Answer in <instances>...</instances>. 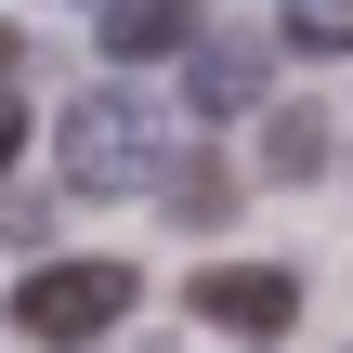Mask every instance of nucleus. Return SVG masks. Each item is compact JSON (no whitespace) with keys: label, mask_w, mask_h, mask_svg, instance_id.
<instances>
[{"label":"nucleus","mask_w":353,"mask_h":353,"mask_svg":"<svg viewBox=\"0 0 353 353\" xmlns=\"http://www.w3.org/2000/svg\"><path fill=\"white\" fill-rule=\"evenodd\" d=\"M52 157H65L79 196H131V183H157V118H144L131 92H79V105L52 118Z\"/></svg>","instance_id":"obj_1"},{"label":"nucleus","mask_w":353,"mask_h":353,"mask_svg":"<svg viewBox=\"0 0 353 353\" xmlns=\"http://www.w3.org/2000/svg\"><path fill=\"white\" fill-rule=\"evenodd\" d=\"M131 314V262H39V275H13V327L39 353H79V341H105Z\"/></svg>","instance_id":"obj_2"},{"label":"nucleus","mask_w":353,"mask_h":353,"mask_svg":"<svg viewBox=\"0 0 353 353\" xmlns=\"http://www.w3.org/2000/svg\"><path fill=\"white\" fill-rule=\"evenodd\" d=\"M196 314L236 327V341H275V327L301 314V275H288V262H210V275H196Z\"/></svg>","instance_id":"obj_3"},{"label":"nucleus","mask_w":353,"mask_h":353,"mask_svg":"<svg viewBox=\"0 0 353 353\" xmlns=\"http://www.w3.org/2000/svg\"><path fill=\"white\" fill-rule=\"evenodd\" d=\"M183 105H196V118L262 105V39H196V52H183Z\"/></svg>","instance_id":"obj_4"},{"label":"nucleus","mask_w":353,"mask_h":353,"mask_svg":"<svg viewBox=\"0 0 353 353\" xmlns=\"http://www.w3.org/2000/svg\"><path fill=\"white\" fill-rule=\"evenodd\" d=\"M105 52H118V65H170V52H196V0H105Z\"/></svg>","instance_id":"obj_5"},{"label":"nucleus","mask_w":353,"mask_h":353,"mask_svg":"<svg viewBox=\"0 0 353 353\" xmlns=\"http://www.w3.org/2000/svg\"><path fill=\"white\" fill-rule=\"evenodd\" d=\"M262 170H275V183H314V170H327V118H314V105H275V118H262Z\"/></svg>","instance_id":"obj_6"},{"label":"nucleus","mask_w":353,"mask_h":353,"mask_svg":"<svg viewBox=\"0 0 353 353\" xmlns=\"http://www.w3.org/2000/svg\"><path fill=\"white\" fill-rule=\"evenodd\" d=\"M275 39L288 52H353V0H275Z\"/></svg>","instance_id":"obj_7"},{"label":"nucleus","mask_w":353,"mask_h":353,"mask_svg":"<svg viewBox=\"0 0 353 353\" xmlns=\"http://www.w3.org/2000/svg\"><path fill=\"white\" fill-rule=\"evenodd\" d=\"M223 210H236V170L183 157V170H170V223H223Z\"/></svg>","instance_id":"obj_8"},{"label":"nucleus","mask_w":353,"mask_h":353,"mask_svg":"<svg viewBox=\"0 0 353 353\" xmlns=\"http://www.w3.org/2000/svg\"><path fill=\"white\" fill-rule=\"evenodd\" d=\"M13 157H26V105L0 92V170H13Z\"/></svg>","instance_id":"obj_9"},{"label":"nucleus","mask_w":353,"mask_h":353,"mask_svg":"<svg viewBox=\"0 0 353 353\" xmlns=\"http://www.w3.org/2000/svg\"><path fill=\"white\" fill-rule=\"evenodd\" d=\"M13 65H26V39H13V26H0V92H13Z\"/></svg>","instance_id":"obj_10"}]
</instances>
